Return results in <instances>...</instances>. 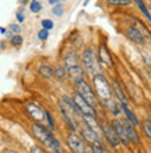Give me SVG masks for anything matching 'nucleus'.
<instances>
[{"mask_svg": "<svg viewBox=\"0 0 151 153\" xmlns=\"http://www.w3.org/2000/svg\"><path fill=\"white\" fill-rule=\"evenodd\" d=\"M53 76H56L57 79H66L67 78V70L63 64H59L53 68Z\"/></svg>", "mask_w": 151, "mask_h": 153, "instance_id": "18", "label": "nucleus"}, {"mask_svg": "<svg viewBox=\"0 0 151 153\" xmlns=\"http://www.w3.org/2000/svg\"><path fill=\"white\" fill-rule=\"evenodd\" d=\"M23 40H24V39H23V36H21V35H14V36L10 39V43H11L14 48H18V46H21V45H23Z\"/></svg>", "mask_w": 151, "mask_h": 153, "instance_id": "24", "label": "nucleus"}, {"mask_svg": "<svg viewBox=\"0 0 151 153\" xmlns=\"http://www.w3.org/2000/svg\"><path fill=\"white\" fill-rule=\"evenodd\" d=\"M8 31L11 33H14V35H20L23 29H21V27L18 24H10L8 25Z\"/></svg>", "mask_w": 151, "mask_h": 153, "instance_id": "26", "label": "nucleus"}, {"mask_svg": "<svg viewBox=\"0 0 151 153\" xmlns=\"http://www.w3.org/2000/svg\"><path fill=\"white\" fill-rule=\"evenodd\" d=\"M29 153H48L44 148H41L39 145H34L29 148Z\"/></svg>", "mask_w": 151, "mask_h": 153, "instance_id": "30", "label": "nucleus"}, {"mask_svg": "<svg viewBox=\"0 0 151 153\" xmlns=\"http://www.w3.org/2000/svg\"><path fill=\"white\" fill-rule=\"evenodd\" d=\"M83 117V121H84V124L88 127L90 129H92L95 134H101V125L98 123V117L95 116H81Z\"/></svg>", "mask_w": 151, "mask_h": 153, "instance_id": "15", "label": "nucleus"}, {"mask_svg": "<svg viewBox=\"0 0 151 153\" xmlns=\"http://www.w3.org/2000/svg\"><path fill=\"white\" fill-rule=\"evenodd\" d=\"M63 65L67 70V76H70V79L73 81L74 84H77L80 81L86 79L84 75H86V71L83 68L81 63H80V59L77 57V54L74 52H67L65 54V59H63Z\"/></svg>", "mask_w": 151, "mask_h": 153, "instance_id": "2", "label": "nucleus"}, {"mask_svg": "<svg viewBox=\"0 0 151 153\" xmlns=\"http://www.w3.org/2000/svg\"><path fill=\"white\" fill-rule=\"evenodd\" d=\"M76 92H77L78 95H80V96H81L83 99L88 103V105H91L94 109H97L98 99H97L94 91H92V86H91L86 79H83V81H80V82L76 84Z\"/></svg>", "mask_w": 151, "mask_h": 153, "instance_id": "5", "label": "nucleus"}, {"mask_svg": "<svg viewBox=\"0 0 151 153\" xmlns=\"http://www.w3.org/2000/svg\"><path fill=\"white\" fill-rule=\"evenodd\" d=\"M101 131H102L104 137H105V139L108 141V143H109V145H112L113 148H119V146L122 145V143H120V141H119L118 135H116V132H115L113 128H112L110 123H102Z\"/></svg>", "mask_w": 151, "mask_h": 153, "instance_id": "9", "label": "nucleus"}, {"mask_svg": "<svg viewBox=\"0 0 151 153\" xmlns=\"http://www.w3.org/2000/svg\"><path fill=\"white\" fill-rule=\"evenodd\" d=\"M92 91H94L97 99H98L104 106L109 105L110 102L113 100L110 84L108 82V79H106L105 76H104V74L92 76Z\"/></svg>", "mask_w": 151, "mask_h": 153, "instance_id": "3", "label": "nucleus"}, {"mask_svg": "<svg viewBox=\"0 0 151 153\" xmlns=\"http://www.w3.org/2000/svg\"><path fill=\"white\" fill-rule=\"evenodd\" d=\"M110 125H112L113 131L116 132V135H118L120 143H123V145H129V143H130V141H129V138H127L126 129H125V127H123L122 120H119V118H113V120H112V123H110Z\"/></svg>", "mask_w": 151, "mask_h": 153, "instance_id": "12", "label": "nucleus"}, {"mask_svg": "<svg viewBox=\"0 0 151 153\" xmlns=\"http://www.w3.org/2000/svg\"><path fill=\"white\" fill-rule=\"evenodd\" d=\"M91 146V153H105L102 145H90Z\"/></svg>", "mask_w": 151, "mask_h": 153, "instance_id": "31", "label": "nucleus"}, {"mask_svg": "<svg viewBox=\"0 0 151 153\" xmlns=\"http://www.w3.org/2000/svg\"><path fill=\"white\" fill-rule=\"evenodd\" d=\"M57 1H60V0H49V4H56Z\"/></svg>", "mask_w": 151, "mask_h": 153, "instance_id": "35", "label": "nucleus"}, {"mask_svg": "<svg viewBox=\"0 0 151 153\" xmlns=\"http://www.w3.org/2000/svg\"><path fill=\"white\" fill-rule=\"evenodd\" d=\"M109 4H112V6H129L130 0H109Z\"/></svg>", "mask_w": 151, "mask_h": 153, "instance_id": "27", "label": "nucleus"}, {"mask_svg": "<svg viewBox=\"0 0 151 153\" xmlns=\"http://www.w3.org/2000/svg\"><path fill=\"white\" fill-rule=\"evenodd\" d=\"M29 10H31L32 13H35V14H37V13H39V11L42 10V4L39 3L38 0H32V1L29 3Z\"/></svg>", "mask_w": 151, "mask_h": 153, "instance_id": "23", "label": "nucleus"}, {"mask_svg": "<svg viewBox=\"0 0 151 153\" xmlns=\"http://www.w3.org/2000/svg\"><path fill=\"white\" fill-rule=\"evenodd\" d=\"M52 153H65V152H62L60 149H55V150H52Z\"/></svg>", "mask_w": 151, "mask_h": 153, "instance_id": "36", "label": "nucleus"}, {"mask_svg": "<svg viewBox=\"0 0 151 153\" xmlns=\"http://www.w3.org/2000/svg\"><path fill=\"white\" fill-rule=\"evenodd\" d=\"M133 1H134V3L137 4V7L140 8V11L143 13L144 16H146V18H147V20L151 22V13H150V10L147 8V6L144 4L143 0H133Z\"/></svg>", "mask_w": 151, "mask_h": 153, "instance_id": "19", "label": "nucleus"}, {"mask_svg": "<svg viewBox=\"0 0 151 153\" xmlns=\"http://www.w3.org/2000/svg\"><path fill=\"white\" fill-rule=\"evenodd\" d=\"M81 63L84 71L90 76H95L102 74V67L98 61V56L95 54V50L92 48H86L81 54Z\"/></svg>", "mask_w": 151, "mask_h": 153, "instance_id": "4", "label": "nucleus"}, {"mask_svg": "<svg viewBox=\"0 0 151 153\" xmlns=\"http://www.w3.org/2000/svg\"><path fill=\"white\" fill-rule=\"evenodd\" d=\"M25 111L28 113V116L32 118L35 123L41 124L42 121L45 120V109L35 103V102H28L25 105Z\"/></svg>", "mask_w": 151, "mask_h": 153, "instance_id": "7", "label": "nucleus"}, {"mask_svg": "<svg viewBox=\"0 0 151 153\" xmlns=\"http://www.w3.org/2000/svg\"><path fill=\"white\" fill-rule=\"evenodd\" d=\"M31 132H32L34 137L37 138V141L41 142V145L45 146L49 152L62 148V143L57 141V138L53 135V132H50L49 128L44 127L42 124L34 123V124L31 125Z\"/></svg>", "mask_w": 151, "mask_h": 153, "instance_id": "1", "label": "nucleus"}, {"mask_svg": "<svg viewBox=\"0 0 151 153\" xmlns=\"http://www.w3.org/2000/svg\"><path fill=\"white\" fill-rule=\"evenodd\" d=\"M119 105H120V103H119ZM120 109H122V111L125 113V116H126L127 121H129V123H130L133 127H137V125H139V120H137V117H136V114L133 113L130 109H129V106L120 105Z\"/></svg>", "mask_w": 151, "mask_h": 153, "instance_id": "17", "label": "nucleus"}, {"mask_svg": "<svg viewBox=\"0 0 151 153\" xmlns=\"http://www.w3.org/2000/svg\"><path fill=\"white\" fill-rule=\"evenodd\" d=\"M49 36V31H46V29H39L38 31V39L39 40H46Z\"/></svg>", "mask_w": 151, "mask_h": 153, "instance_id": "29", "label": "nucleus"}, {"mask_svg": "<svg viewBox=\"0 0 151 153\" xmlns=\"http://www.w3.org/2000/svg\"><path fill=\"white\" fill-rule=\"evenodd\" d=\"M52 13L55 14V16H63V6L62 4H55L52 8Z\"/></svg>", "mask_w": 151, "mask_h": 153, "instance_id": "28", "label": "nucleus"}, {"mask_svg": "<svg viewBox=\"0 0 151 153\" xmlns=\"http://www.w3.org/2000/svg\"><path fill=\"white\" fill-rule=\"evenodd\" d=\"M3 153H20V152H17V150H14V149H4L3 150Z\"/></svg>", "mask_w": 151, "mask_h": 153, "instance_id": "33", "label": "nucleus"}, {"mask_svg": "<svg viewBox=\"0 0 151 153\" xmlns=\"http://www.w3.org/2000/svg\"><path fill=\"white\" fill-rule=\"evenodd\" d=\"M141 127H143V132L151 139V121L150 120H144L143 123H141Z\"/></svg>", "mask_w": 151, "mask_h": 153, "instance_id": "22", "label": "nucleus"}, {"mask_svg": "<svg viewBox=\"0 0 151 153\" xmlns=\"http://www.w3.org/2000/svg\"><path fill=\"white\" fill-rule=\"evenodd\" d=\"M24 20H25V17H24V14H23V10H20V11L17 13V21H18V22H23Z\"/></svg>", "mask_w": 151, "mask_h": 153, "instance_id": "32", "label": "nucleus"}, {"mask_svg": "<svg viewBox=\"0 0 151 153\" xmlns=\"http://www.w3.org/2000/svg\"><path fill=\"white\" fill-rule=\"evenodd\" d=\"M126 35L129 36V39L133 40L134 43L137 45H144V33L140 31L137 27H133V25H130V27H127L126 28Z\"/></svg>", "mask_w": 151, "mask_h": 153, "instance_id": "14", "label": "nucleus"}, {"mask_svg": "<svg viewBox=\"0 0 151 153\" xmlns=\"http://www.w3.org/2000/svg\"><path fill=\"white\" fill-rule=\"evenodd\" d=\"M123 123V127L126 129V134H127V138H129V141L133 142V143H139L140 142V138H139V134L137 131L134 129V127L129 123V121H122Z\"/></svg>", "mask_w": 151, "mask_h": 153, "instance_id": "16", "label": "nucleus"}, {"mask_svg": "<svg viewBox=\"0 0 151 153\" xmlns=\"http://www.w3.org/2000/svg\"><path fill=\"white\" fill-rule=\"evenodd\" d=\"M97 56H98V61L101 67H106V68H110L113 65V60H112V56L109 53V49L105 43H101L98 48V52H97Z\"/></svg>", "mask_w": 151, "mask_h": 153, "instance_id": "10", "label": "nucleus"}, {"mask_svg": "<svg viewBox=\"0 0 151 153\" xmlns=\"http://www.w3.org/2000/svg\"><path fill=\"white\" fill-rule=\"evenodd\" d=\"M78 129H80L81 138L87 142V143H90V145H101V139H99V135H98V134H95L92 129L88 128L86 124L83 125V127H78Z\"/></svg>", "mask_w": 151, "mask_h": 153, "instance_id": "11", "label": "nucleus"}, {"mask_svg": "<svg viewBox=\"0 0 151 153\" xmlns=\"http://www.w3.org/2000/svg\"><path fill=\"white\" fill-rule=\"evenodd\" d=\"M41 25H42V29H46V31H49V29H53V27H55L53 21H52V20H48V18L42 20V21H41Z\"/></svg>", "mask_w": 151, "mask_h": 153, "instance_id": "25", "label": "nucleus"}, {"mask_svg": "<svg viewBox=\"0 0 151 153\" xmlns=\"http://www.w3.org/2000/svg\"><path fill=\"white\" fill-rule=\"evenodd\" d=\"M71 99H73L74 105H76L78 113L81 114V116H95L97 117V111H95V109L91 105H88V103H87V102L84 100L77 92L74 93Z\"/></svg>", "mask_w": 151, "mask_h": 153, "instance_id": "8", "label": "nucleus"}, {"mask_svg": "<svg viewBox=\"0 0 151 153\" xmlns=\"http://www.w3.org/2000/svg\"><path fill=\"white\" fill-rule=\"evenodd\" d=\"M66 143L67 148L70 149L71 153H88V143L81 138V135H78L76 132H70L66 138Z\"/></svg>", "mask_w": 151, "mask_h": 153, "instance_id": "6", "label": "nucleus"}, {"mask_svg": "<svg viewBox=\"0 0 151 153\" xmlns=\"http://www.w3.org/2000/svg\"><path fill=\"white\" fill-rule=\"evenodd\" d=\"M0 32L3 33V35H6V33H7V29H6V28H0Z\"/></svg>", "mask_w": 151, "mask_h": 153, "instance_id": "34", "label": "nucleus"}, {"mask_svg": "<svg viewBox=\"0 0 151 153\" xmlns=\"http://www.w3.org/2000/svg\"><path fill=\"white\" fill-rule=\"evenodd\" d=\"M110 88H112V93L115 95V97H116V102H118V103L129 106V97H127V95L125 93V91L122 89V86L119 85L118 81H112Z\"/></svg>", "mask_w": 151, "mask_h": 153, "instance_id": "13", "label": "nucleus"}, {"mask_svg": "<svg viewBox=\"0 0 151 153\" xmlns=\"http://www.w3.org/2000/svg\"><path fill=\"white\" fill-rule=\"evenodd\" d=\"M45 120L48 121V125H49V131H50V132H53V131L56 129V125H55V120H53L52 114H50V111H48V110H45Z\"/></svg>", "mask_w": 151, "mask_h": 153, "instance_id": "21", "label": "nucleus"}, {"mask_svg": "<svg viewBox=\"0 0 151 153\" xmlns=\"http://www.w3.org/2000/svg\"><path fill=\"white\" fill-rule=\"evenodd\" d=\"M39 74H41L44 78H52L53 76V68L48 64H42L39 67Z\"/></svg>", "mask_w": 151, "mask_h": 153, "instance_id": "20", "label": "nucleus"}]
</instances>
